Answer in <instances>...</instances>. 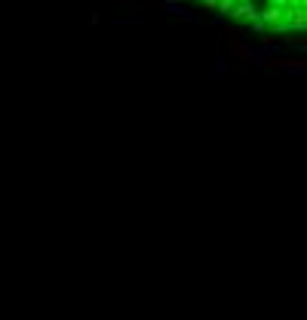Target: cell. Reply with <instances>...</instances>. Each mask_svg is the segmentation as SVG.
Returning <instances> with one entry per match:
<instances>
[{
	"label": "cell",
	"instance_id": "6da1fadb",
	"mask_svg": "<svg viewBox=\"0 0 307 320\" xmlns=\"http://www.w3.org/2000/svg\"><path fill=\"white\" fill-rule=\"evenodd\" d=\"M264 34H307V0H190Z\"/></svg>",
	"mask_w": 307,
	"mask_h": 320
}]
</instances>
